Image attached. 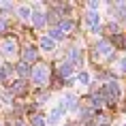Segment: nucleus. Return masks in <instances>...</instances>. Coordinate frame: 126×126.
<instances>
[{
	"mask_svg": "<svg viewBox=\"0 0 126 126\" xmlns=\"http://www.w3.org/2000/svg\"><path fill=\"white\" fill-rule=\"evenodd\" d=\"M43 17H45L43 13H34V15H32V21H34V26H43V24H45V19H43Z\"/></svg>",
	"mask_w": 126,
	"mask_h": 126,
	"instance_id": "ddd939ff",
	"label": "nucleus"
},
{
	"mask_svg": "<svg viewBox=\"0 0 126 126\" xmlns=\"http://www.w3.org/2000/svg\"><path fill=\"white\" fill-rule=\"evenodd\" d=\"M53 47H56V43H53L51 39H41V49H43V51H53Z\"/></svg>",
	"mask_w": 126,
	"mask_h": 126,
	"instance_id": "6e6552de",
	"label": "nucleus"
},
{
	"mask_svg": "<svg viewBox=\"0 0 126 126\" xmlns=\"http://www.w3.org/2000/svg\"><path fill=\"white\" fill-rule=\"evenodd\" d=\"M15 49H17V45H15L13 39H4L2 41V51H4V56H13Z\"/></svg>",
	"mask_w": 126,
	"mask_h": 126,
	"instance_id": "39448f33",
	"label": "nucleus"
},
{
	"mask_svg": "<svg viewBox=\"0 0 126 126\" xmlns=\"http://www.w3.org/2000/svg\"><path fill=\"white\" fill-rule=\"evenodd\" d=\"M96 51L100 53V56H111V51H113V47H111V43H109V41H98V43H96Z\"/></svg>",
	"mask_w": 126,
	"mask_h": 126,
	"instance_id": "20e7f679",
	"label": "nucleus"
},
{
	"mask_svg": "<svg viewBox=\"0 0 126 126\" xmlns=\"http://www.w3.org/2000/svg\"><path fill=\"white\" fill-rule=\"evenodd\" d=\"M120 68H122V71L126 73V60H122V62H120Z\"/></svg>",
	"mask_w": 126,
	"mask_h": 126,
	"instance_id": "412c9836",
	"label": "nucleus"
},
{
	"mask_svg": "<svg viewBox=\"0 0 126 126\" xmlns=\"http://www.w3.org/2000/svg\"><path fill=\"white\" fill-rule=\"evenodd\" d=\"M62 109L64 111H73V109H77V96L75 94H71V92H66L64 94V98H62Z\"/></svg>",
	"mask_w": 126,
	"mask_h": 126,
	"instance_id": "f03ea898",
	"label": "nucleus"
},
{
	"mask_svg": "<svg viewBox=\"0 0 126 126\" xmlns=\"http://www.w3.org/2000/svg\"><path fill=\"white\" fill-rule=\"evenodd\" d=\"M30 126H45V120L41 118V115H36V118H32V122H30Z\"/></svg>",
	"mask_w": 126,
	"mask_h": 126,
	"instance_id": "dca6fc26",
	"label": "nucleus"
},
{
	"mask_svg": "<svg viewBox=\"0 0 126 126\" xmlns=\"http://www.w3.org/2000/svg\"><path fill=\"white\" fill-rule=\"evenodd\" d=\"M86 21H88L92 28H98V13H88V15H86Z\"/></svg>",
	"mask_w": 126,
	"mask_h": 126,
	"instance_id": "9d476101",
	"label": "nucleus"
},
{
	"mask_svg": "<svg viewBox=\"0 0 126 126\" xmlns=\"http://www.w3.org/2000/svg\"><path fill=\"white\" fill-rule=\"evenodd\" d=\"M17 13H19L21 19H28V17H30V7H19V11H17Z\"/></svg>",
	"mask_w": 126,
	"mask_h": 126,
	"instance_id": "2eb2a0df",
	"label": "nucleus"
},
{
	"mask_svg": "<svg viewBox=\"0 0 126 126\" xmlns=\"http://www.w3.org/2000/svg\"><path fill=\"white\" fill-rule=\"evenodd\" d=\"M49 34H51V41H60V39H64V34L60 32V30H51Z\"/></svg>",
	"mask_w": 126,
	"mask_h": 126,
	"instance_id": "f3484780",
	"label": "nucleus"
},
{
	"mask_svg": "<svg viewBox=\"0 0 126 126\" xmlns=\"http://www.w3.org/2000/svg\"><path fill=\"white\" fill-rule=\"evenodd\" d=\"M71 28H73V21L71 19H62L60 21V32H68Z\"/></svg>",
	"mask_w": 126,
	"mask_h": 126,
	"instance_id": "9b49d317",
	"label": "nucleus"
},
{
	"mask_svg": "<svg viewBox=\"0 0 126 126\" xmlns=\"http://www.w3.org/2000/svg\"><path fill=\"white\" fill-rule=\"evenodd\" d=\"M17 73H19L21 77H28V75H30V68H28V64H26V62H21L19 66H17Z\"/></svg>",
	"mask_w": 126,
	"mask_h": 126,
	"instance_id": "f8f14e48",
	"label": "nucleus"
},
{
	"mask_svg": "<svg viewBox=\"0 0 126 126\" xmlns=\"http://www.w3.org/2000/svg\"><path fill=\"white\" fill-rule=\"evenodd\" d=\"M26 83H24V81H19V83H15V88H11V92H15V94H24L26 92Z\"/></svg>",
	"mask_w": 126,
	"mask_h": 126,
	"instance_id": "4468645a",
	"label": "nucleus"
},
{
	"mask_svg": "<svg viewBox=\"0 0 126 126\" xmlns=\"http://www.w3.org/2000/svg\"><path fill=\"white\" fill-rule=\"evenodd\" d=\"M124 126H126V124H124Z\"/></svg>",
	"mask_w": 126,
	"mask_h": 126,
	"instance_id": "4be33fe9",
	"label": "nucleus"
},
{
	"mask_svg": "<svg viewBox=\"0 0 126 126\" xmlns=\"http://www.w3.org/2000/svg\"><path fill=\"white\" fill-rule=\"evenodd\" d=\"M68 60H71V62H68L71 66H73V64L81 66V64H83V53H81L79 49H71V51H68Z\"/></svg>",
	"mask_w": 126,
	"mask_h": 126,
	"instance_id": "7ed1b4c3",
	"label": "nucleus"
},
{
	"mask_svg": "<svg viewBox=\"0 0 126 126\" xmlns=\"http://www.w3.org/2000/svg\"><path fill=\"white\" fill-rule=\"evenodd\" d=\"M58 73H60V77H68V75L73 73V66H71V64H60V68H58Z\"/></svg>",
	"mask_w": 126,
	"mask_h": 126,
	"instance_id": "1a4fd4ad",
	"label": "nucleus"
},
{
	"mask_svg": "<svg viewBox=\"0 0 126 126\" xmlns=\"http://www.w3.org/2000/svg\"><path fill=\"white\" fill-rule=\"evenodd\" d=\"M34 60H36V49H34L32 45H28L26 49H24V62H34Z\"/></svg>",
	"mask_w": 126,
	"mask_h": 126,
	"instance_id": "423d86ee",
	"label": "nucleus"
},
{
	"mask_svg": "<svg viewBox=\"0 0 126 126\" xmlns=\"http://www.w3.org/2000/svg\"><path fill=\"white\" fill-rule=\"evenodd\" d=\"M47 75H49V68L45 66V64H39V66L32 71V81L36 83V86H43L47 81Z\"/></svg>",
	"mask_w": 126,
	"mask_h": 126,
	"instance_id": "f257e3e1",
	"label": "nucleus"
},
{
	"mask_svg": "<svg viewBox=\"0 0 126 126\" xmlns=\"http://www.w3.org/2000/svg\"><path fill=\"white\" fill-rule=\"evenodd\" d=\"M62 113H64V109H62V105H60V109H56V111H51V115H49V124H58L60 118H62Z\"/></svg>",
	"mask_w": 126,
	"mask_h": 126,
	"instance_id": "0eeeda50",
	"label": "nucleus"
},
{
	"mask_svg": "<svg viewBox=\"0 0 126 126\" xmlns=\"http://www.w3.org/2000/svg\"><path fill=\"white\" fill-rule=\"evenodd\" d=\"M79 83H88V75H86V73L79 75Z\"/></svg>",
	"mask_w": 126,
	"mask_h": 126,
	"instance_id": "6ab92c4d",
	"label": "nucleus"
},
{
	"mask_svg": "<svg viewBox=\"0 0 126 126\" xmlns=\"http://www.w3.org/2000/svg\"><path fill=\"white\" fill-rule=\"evenodd\" d=\"M4 28H7V19H0V32H2Z\"/></svg>",
	"mask_w": 126,
	"mask_h": 126,
	"instance_id": "aec40b11",
	"label": "nucleus"
},
{
	"mask_svg": "<svg viewBox=\"0 0 126 126\" xmlns=\"http://www.w3.org/2000/svg\"><path fill=\"white\" fill-rule=\"evenodd\" d=\"M103 105V98L100 96H92V107H100Z\"/></svg>",
	"mask_w": 126,
	"mask_h": 126,
	"instance_id": "a211bd4d",
	"label": "nucleus"
}]
</instances>
